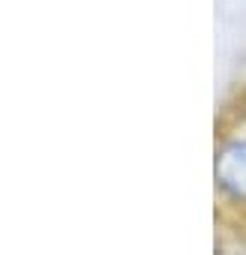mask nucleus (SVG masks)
I'll return each mask as SVG.
<instances>
[{"label": "nucleus", "instance_id": "1", "mask_svg": "<svg viewBox=\"0 0 246 255\" xmlns=\"http://www.w3.org/2000/svg\"><path fill=\"white\" fill-rule=\"evenodd\" d=\"M216 180L219 186L246 201V141H228L216 156Z\"/></svg>", "mask_w": 246, "mask_h": 255}]
</instances>
